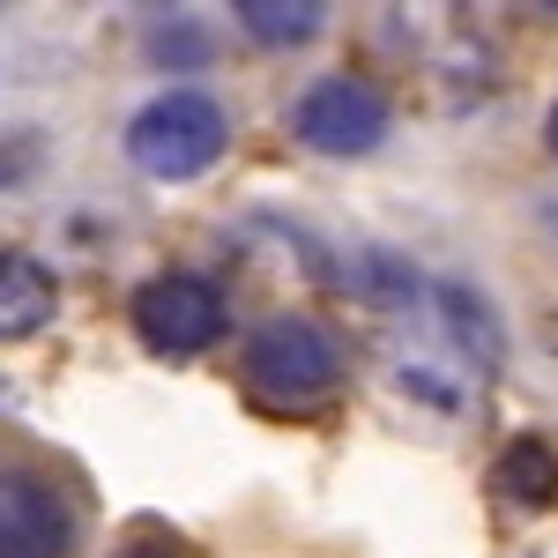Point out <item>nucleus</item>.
Segmentation results:
<instances>
[{"mask_svg":"<svg viewBox=\"0 0 558 558\" xmlns=\"http://www.w3.org/2000/svg\"><path fill=\"white\" fill-rule=\"evenodd\" d=\"M246 387L268 410H313L343 387V350L313 313H276L246 343Z\"/></svg>","mask_w":558,"mask_h":558,"instance_id":"obj_1","label":"nucleus"},{"mask_svg":"<svg viewBox=\"0 0 558 558\" xmlns=\"http://www.w3.org/2000/svg\"><path fill=\"white\" fill-rule=\"evenodd\" d=\"M223 142H231V120L209 89H157L128 120V157L149 179H202L223 157Z\"/></svg>","mask_w":558,"mask_h":558,"instance_id":"obj_2","label":"nucleus"},{"mask_svg":"<svg viewBox=\"0 0 558 558\" xmlns=\"http://www.w3.org/2000/svg\"><path fill=\"white\" fill-rule=\"evenodd\" d=\"M134 336L157 350V357H202L223 336V291L209 276H186V268H165L134 291Z\"/></svg>","mask_w":558,"mask_h":558,"instance_id":"obj_3","label":"nucleus"},{"mask_svg":"<svg viewBox=\"0 0 558 558\" xmlns=\"http://www.w3.org/2000/svg\"><path fill=\"white\" fill-rule=\"evenodd\" d=\"M291 134L320 157H373L387 142V97L357 75H320L291 105Z\"/></svg>","mask_w":558,"mask_h":558,"instance_id":"obj_4","label":"nucleus"},{"mask_svg":"<svg viewBox=\"0 0 558 558\" xmlns=\"http://www.w3.org/2000/svg\"><path fill=\"white\" fill-rule=\"evenodd\" d=\"M83 536L75 499L45 470H0V558H68Z\"/></svg>","mask_w":558,"mask_h":558,"instance_id":"obj_5","label":"nucleus"},{"mask_svg":"<svg viewBox=\"0 0 558 558\" xmlns=\"http://www.w3.org/2000/svg\"><path fill=\"white\" fill-rule=\"evenodd\" d=\"M52 305H60V283H52V268H45V260L0 254V343L38 336L45 320H52Z\"/></svg>","mask_w":558,"mask_h":558,"instance_id":"obj_6","label":"nucleus"},{"mask_svg":"<svg viewBox=\"0 0 558 558\" xmlns=\"http://www.w3.org/2000/svg\"><path fill=\"white\" fill-rule=\"evenodd\" d=\"M432 305L447 313V336L470 350L476 373H499V357H507V336H499V313H492V299L447 276V283H432Z\"/></svg>","mask_w":558,"mask_h":558,"instance_id":"obj_7","label":"nucleus"},{"mask_svg":"<svg viewBox=\"0 0 558 558\" xmlns=\"http://www.w3.org/2000/svg\"><path fill=\"white\" fill-rule=\"evenodd\" d=\"M492 492H507L514 507H551L558 499V454L544 439H514V447L492 462Z\"/></svg>","mask_w":558,"mask_h":558,"instance_id":"obj_8","label":"nucleus"},{"mask_svg":"<svg viewBox=\"0 0 558 558\" xmlns=\"http://www.w3.org/2000/svg\"><path fill=\"white\" fill-rule=\"evenodd\" d=\"M231 15H239V31L254 45H313L320 23H328L320 0H239Z\"/></svg>","mask_w":558,"mask_h":558,"instance_id":"obj_9","label":"nucleus"},{"mask_svg":"<svg viewBox=\"0 0 558 558\" xmlns=\"http://www.w3.org/2000/svg\"><path fill=\"white\" fill-rule=\"evenodd\" d=\"M142 52L157 60V68H172V75H186V68H202L216 52V38L194 23V15H172V23H149V38H142Z\"/></svg>","mask_w":558,"mask_h":558,"instance_id":"obj_10","label":"nucleus"},{"mask_svg":"<svg viewBox=\"0 0 558 558\" xmlns=\"http://www.w3.org/2000/svg\"><path fill=\"white\" fill-rule=\"evenodd\" d=\"M357 283H365L373 299H387V305L417 299V268H410L402 254H387V246H365V254H357Z\"/></svg>","mask_w":558,"mask_h":558,"instance_id":"obj_11","label":"nucleus"},{"mask_svg":"<svg viewBox=\"0 0 558 558\" xmlns=\"http://www.w3.org/2000/svg\"><path fill=\"white\" fill-rule=\"evenodd\" d=\"M45 165V142L31 128H15V134H0V194H8V186H23V179L38 172Z\"/></svg>","mask_w":558,"mask_h":558,"instance_id":"obj_12","label":"nucleus"},{"mask_svg":"<svg viewBox=\"0 0 558 558\" xmlns=\"http://www.w3.org/2000/svg\"><path fill=\"white\" fill-rule=\"evenodd\" d=\"M536 231L551 239V254H558V186H544V194H536Z\"/></svg>","mask_w":558,"mask_h":558,"instance_id":"obj_13","label":"nucleus"},{"mask_svg":"<svg viewBox=\"0 0 558 558\" xmlns=\"http://www.w3.org/2000/svg\"><path fill=\"white\" fill-rule=\"evenodd\" d=\"M544 149L558 157V105H551V120H544Z\"/></svg>","mask_w":558,"mask_h":558,"instance_id":"obj_14","label":"nucleus"},{"mask_svg":"<svg viewBox=\"0 0 558 558\" xmlns=\"http://www.w3.org/2000/svg\"><path fill=\"white\" fill-rule=\"evenodd\" d=\"M120 558H179V551H120Z\"/></svg>","mask_w":558,"mask_h":558,"instance_id":"obj_15","label":"nucleus"}]
</instances>
